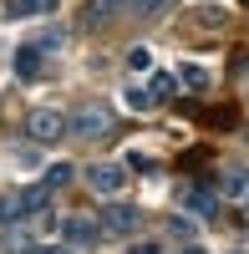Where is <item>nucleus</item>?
<instances>
[{
    "label": "nucleus",
    "instance_id": "f257e3e1",
    "mask_svg": "<svg viewBox=\"0 0 249 254\" xmlns=\"http://www.w3.org/2000/svg\"><path fill=\"white\" fill-rule=\"evenodd\" d=\"M112 132H117V112L107 107V102H81V107L71 112V137L76 142H112Z\"/></svg>",
    "mask_w": 249,
    "mask_h": 254
},
{
    "label": "nucleus",
    "instance_id": "f03ea898",
    "mask_svg": "<svg viewBox=\"0 0 249 254\" xmlns=\"http://www.w3.org/2000/svg\"><path fill=\"white\" fill-rule=\"evenodd\" d=\"M26 137L41 142V147H51V142H61V137H71V117H61L56 107H36V112L26 117Z\"/></svg>",
    "mask_w": 249,
    "mask_h": 254
},
{
    "label": "nucleus",
    "instance_id": "7ed1b4c3",
    "mask_svg": "<svg viewBox=\"0 0 249 254\" xmlns=\"http://www.w3.org/2000/svg\"><path fill=\"white\" fill-rule=\"evenodd\" d=\"M178 208H183L188 219L209 224V219L219 214V193H214L209 183H183V188H178Z\"/></svg>",
    "mask_w": 249,
    "mask_h": 254
},
{
    "label": "nucleus",
    "instance_id": "20e7f679",
    "mask_svg": "<svg viewBox=\"0 0 249 254\" xmlns=\"http://www.w3.org/2000/svg\"><path fill=\"white\" fill-rule=\"evenodd\" d=\"M127 10V0H81V10H76V31H102V26H112V20Z\"/></svg>",
    "mask_w": 249,
    "mask_h": 254
},
{
    "label": "nucleus",
    "instance_id": "39448f33",
    "mask_svg": "<svg viewBox=\"0 0 249 254\" xmlns=\"http://www.w3.org/2000/svg\"><path fill=\"white\" fill-rule=\"evenodd\" d=\"M87 188L102 193V198H117L127 188V163H92L87 168Z\"/></svg>",
    "mask_w": 249,
    "mask_h": 254
},
{
    "label": "nucleus",
    "instance_id": "423d86ee",
    "mask_svg": "<svg viewBox=\"0 0 249 254\" xmlns=\"http://www.w3.org/2000/svg\"><path fill=\"white\" fill-rule=\"evenodd\" d=\"M102 229H107V234H117V239H132L137 229H142V208H132V203H107L102 208Z\"/></svg>",
    "mask_w": 249,
    "mask_h": 254
},
{
    "label": "nucleus",
    "instance_id": "0eeeda50",
    "mask_svg": "<svg viewBox=\"0 0 249 254\" xmlns=\"http://www.w3.org/2000/svg\"><path fill=\"white\" fill-rule=\"evenodd\" d=\"M61 234H66V244H81V249H87V244H97L102 234H107V229H102L92 214H71L66 224H61Z\"/></svg>",
    "mask_w": 249,
    "mask_h": 254
},
{
    "label": "nucleus",
    "instance_id": "6e6552de",
    "mask_svg": "<svg viewBox=\"0 0 249 254\" xmlns=\"http://www.w3.org/2000/svg\"><path fill=\"white\" fill-rule=\"evenodd\" d=\"M26 224V188H5L0 193V229Z\"/></svg>",
    "mask_w": 249,
    "mask_h": 254
},
{
    "label": "nucleus",
    "instance_id": "1a4fd4ad",
    "mask_svg": "<svg viewBox=\"0 0 249 254\" xmlns=\"http://www.w3.org/2000/svg\"><path fill=\"white\" fill-rule=\"evenodd\" d=\"M51 193H56V188H46V183L26 188V219H41V214H51Z\"/></svg>",
    "mask_w": 249,
    "mask_h": 254
},
{
    "label": "nucleus",
    "instance_id": "9d476101",
    "mask_svg": "<svg viewBox=\"0 0 249 254\" xmlns=\"http://www.w3.org/2000/svg\"><path fill=\"white\" fill-rule=\"evenodd\" d=\"M10 20H26V15H51L56 10V0H10Z\"/></svg>",
    "mask_w": 249,
    "mask_h": 254
},
{
    "label": "nucleus",
    "instance_id": "9b49d317",
    "mask_svg": "<svg viewBox=\"0 0 249 254\" xmlns=\"http://www.w3.org/2000/svg\"><path fill=\"white\" fill-rule=\"evenodd\" d=\"M132 20H158L163 10H173V0H127Z\"/></svg>",
    "mask_w": 249,
    "mask_h": 254
},
{
    "label": "nucleus",
    "instance_id": "f8f14e48",
    "mask_svg": "<svg viewBox=\"0 0 249 254\" xmlns=\"http://www.w3.org/2000/svg\"><path fill=\"white\" fill-rule=\"evenodd\" d=\"M15 76H20V81H36V76H41V66H36V46H20V51H15Z\"/></svg>",
    "mask_w": 249,
    "mask_h": 254
},
{
    "label": "nucleus",
    "instance_id": "ddd939ff",
    "mask_svg": "<svg viewBox=\"0 0 249 254\" xmlns=\"http://www.w3.org/2000/svg\"><path fill=\"white\" fill-rule=\"evenodd\" d=\"M71 178H76V168H71V163H51L46 173H41V183H46V188H66Z\"/></svg>",
    "mask_w": 249,
    "mask_h": 254
},
{
    "label": "nucleus",
    "instance_id": "4468645a",
    "mask_svg": "<svg viewBox=\"0 0 249 254\" xmlns=\"http://www.w3.org/2000/svg\"><path fill=\"white\" fill-rule=\"evenodd\" d=\"M193 20H198L203 31H219L224 20H229V15H224V5H198V10H193Z\"/></svg>",
    "mask_w": 249,
    "mask_h": 254
},
{
    "label": "nucleus",
    "instance_id": "2eb2a0df",
    "mask_svg": "<svg viewBox=\"0 0 249 254\" xmlns=\"http://www.w3.org/2000/svg\"><path fill=\"white\" fill-rule=\"evenodd\" d=\"M153 97H158V102L178 97V76H173V71H158V76H153Z\"/></svg>",
    "mask_w": 249,
    "mask_h": 254
},
{
    "label": "nucleus",
    "instance_id": "dca6fc26",
    "mask_svg": "<svg viewBox=\"0 0 249 254\" xmlns=\"http://www.w3.org/2000/svg\"><path fill=\"white\" fill-rule=\"evenodd\" d=\"M122 97H127V107H132V112H153V107H158V97H153V92H142V87H127Z\"/></svg>",
    "mask_w": 249,
    "mask_h": 254
},
{
    "label": "nucleus",
    "instance_id": "f3484780",
    "mask_svg": "<svg viewBox=\"0 0 249 254\" xmlns=\"http://www.w3.org/2000/svg\"><path fill=\"white\" fill-rule=\"evenodd\" d=\"M229 198H234L239 208H249V168H244V173H234V178H229Z\"/></svg>",
    "mask_w": 249,
    "mask_h": 254
},
{
    "label": "nucleus",
    "instance_id": "a211bd4d",
    "mask_svg": "<svg viewBox=\"0 0 249 254\" xmlns=\"http://www.w3.org/2000/svg\"><path fill=\"white\" fill-rule=\"evenodd\" d=\"M178 81H183V87H198V92H203V87H209V71H203V66H183V71H178Z\"/></svg>",
    "mask_w": 249,
    "mask_h": 254
},
{
    "label": "nucleus",
    "instance_id": "6ab92c4d",
    "mask_svg": "<svg viewBox=\"0 0 249 254\" xmlns=\"http://www.w3.org/2000/svg\"><path fill=\"white\" fill-rule=\"evenodd\" d=\"M193 224H198V219H188V214L173 219V224H168V239H183V244H188V239H193Z\"/></svg>",
    "mask_w": 249,
    "mask_h": 254
},
{
    "label": "nucleus",
    "instance_id": "aec40b11",
    "mask_svg": "<svg viewBox=\"0 0 249 254\" xmlns=\"http://www.w3.org/2000/svg\"><path fill=\"white\" fill-rule=\"evenodd\" d=\"M127 66H132V71H148V66H153V51H148V46H132V51H127Z\"/></svg>",
    "mask_w": 249,
    "mask_h": 254
},
{
    "label": "nucleus",
    "instance_id": "412c9836",
    "mask_svg": "<svg viewBox=\"0 0 249 254\" xmlns=\"http://www.w3.org/2000/svg\"><path fill=\"white\" fill-rule=\"evenodd\" d=\"M36 51H61V31H46V36L36 41Z\"/></svg>",
    "mask_w": 249,
    "mask_h": 254
},
{
    "label": "nucleus",
    "instance_id": "4be33fe9",
    "mask_svg": "<svg viewBox=\"0 0 249 254\" xmlns=\"http://www.w3.org/2000/svg\"><path fill=\"white\" fill-rule=\"evenodd\" d=\"M122 254H163V244H148V239H142V244H127Z\"/></svg>",
    "mask_w": 249,
    "mask_h": 254
},
{
    "label": "nucleus",
    "instance_id": "5701e85b",
    "mask_svg": "<svg viewBox=\"0 0 249 254\" xmlns=\"http://www.w3.org/2000/svg\"><path fill=\"white\" fill-rule=\"evenodd\" d=\"M127 168H137V173H153V158H142V153H132V158H127Z\"/></svg>",
    "mask_w": 249,
    "mask_h": 254
},
{
    "label": "nucleus",
    "instance_id": "b1692460",
    "mask_svg": "<svg viewBox=\"0 0 249 254\" xmlns=\"http://www.w3.org/2000/svg\"><path fill=\"white\" fill-rule=\"evenodd\" d=\"M31 254H66V249H51V244H36Z\"/></svg>",
    "mask_w": 249,
    "mask_h": 254
},
{
    "label": "nucleus",
    "instance_id": "393cba45",
    "mask_svg": "<svg viewBox=\"0 0 249 254\" xmlns=\"http://www.w3.org/2000/svg\"><path fill=\"white\" fill-rule=\"evenodd\" d=\"M183 254H203V249H198V244H188V249H183Z\"/></svg>",
    "mask_w": 249,
    "mask_h": 254
},
{
    "label": "nucleus",
    "instance_id": "a878e982",
    "mask_svg": "<svg viewBox=\"0 0 249 254\" xmlns=\"http://www.w3.org/2000/svg\"><path fill=\"white\" fill-rule=\"evenodd\" d=\"M244 81H249V61H244Z\"/></svg>",
    "mask_w": 249,
    "mask_h": 254
}]
</instances>
